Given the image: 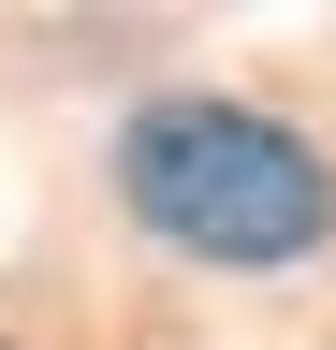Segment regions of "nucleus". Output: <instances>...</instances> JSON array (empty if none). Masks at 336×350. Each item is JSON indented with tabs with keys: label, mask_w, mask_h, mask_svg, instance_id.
<instances>
[{
	"label": "nucleus",
	"mask_w": 336,
	"mask_h": 350,
	"mask_svg": "<svg viewBox=\"0 0 336 350\" xmlns=\"http://www.w3.org/2000/svg\"><path fill=\"white\" fill-rule=\"evenodd\" d=\"M117 190L161 248L190 262H307L336 234V161L263 103H220V88H176L117 131Z\"/></svg>",
	"instance_id": "nucleus-1"
}]
</instances>
